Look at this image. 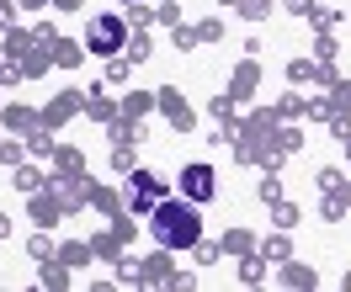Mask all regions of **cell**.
Returning a JSON list of instances; mask_svg holds the SVG:
<instances>
[{
  "instance_id": "obj_4",
  "label": "cell",
  "mask_w": 351,
  "mask_h": 292,
  "mask_svg": "<svg viewBox=\"0 0 351 292\" xmlns=\"http://www.w3.org/2000/svg\"><path fill=\"white\" fill-rule=\"evenodd\" d=\"M123 5H128V0H123Z\"/></svg>"
},
{
  "instance_id": "obj_3",
  "label": "cell",
  "mask_w": 351,
  "mask_h": 292,
  "mask_svg": "<svg viewBox=\"0 0 351 292\" xmlns=\"http://www.w3.org/2000/svg\"><path fill=\"white\" fill-rule=\"evenodd\" d=\"M181 191H186L192 202H208V197L219 191V181H213L208 165H186V170H181Z\"/></svg>"
},
{
  "instance_id": "obj_2",
  "label": "cell",
  "mask_w": 351,
  "mask_h": 292,
  "mask_svg": "<svg viewBox=\"0 0 351 292\" xmlns=\"http://www.w3.org/2000/svg\"><path fill=\"white\" fill-rule=\"evenodd\" d=\"M123 38H128L123 16H96V22H90V38H86V43L96 48V53H117V48H123Z\"/></svg>"
},
{
  "instance_id": "obj_1",
  "label": "cell",
  "mask_w": 351,
  "mask_h": 292,
  "mask_svg": "<svg viewBox=\"0 0 351 292\" xmlns=\"http://www.w3.org/2000/svg\"><path fill=\"white\" fill-rule=\"evenodd\" d=\"M149 228H154V239L165 250H197L202 245V218L186 202H160L154 218H149Z\"/></svg>"
}]
</instances>
